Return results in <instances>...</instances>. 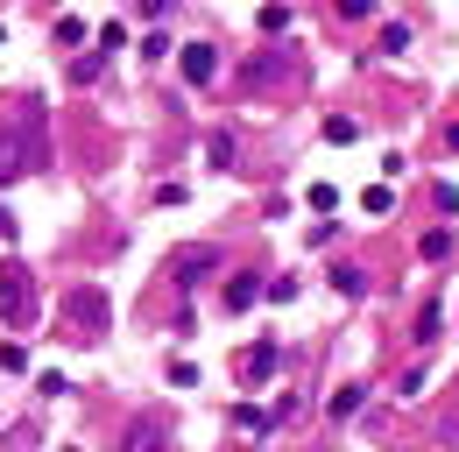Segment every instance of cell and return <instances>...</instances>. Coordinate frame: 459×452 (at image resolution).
<instances>
[{"label":"cell","instance_id":"20","mask_svg":"<svg viewBox=\"0 0 459 452\" xmlns=\"http://www.w3.org/2000/svg\"><path fill=\"white\" fill-rule=\"evenodd\" d=\"M325 7H333L340 22H368V14H375V0H325Z\"/></svg>","mask_w":459,"mask_h":452},{"label":"cell","instance_id":"4","mask_svg":"<svg viewBox=\"0 0 459 452\" xmlns=\"http://www.w3.org/2000/svg\"><path fill=\"white\" fill-rule=\"evenodd\" d=\"M114 452H177V431L163 410H142V417H127V431H120Z\"/></svg>","mask_w":459,"mask_h":452},{"label":"cell","instance_id":"26","mask_svg":"<svg viewBox=\"0 0 459 452\" xmlns=\"http://www.w3.org/2000/svg\"><path fill=\"white\" fill-rule=\"evenodd\" d=\"M0 43H7V29H0Z\"/></svg>","mask_w":459,"mask_h":452},{"label":"cell","instance_id":"14","mask_svg":"<svg viewBox=\"0 0 459 452\" xmlns=\"http://www.w3.org/2000/svg\"><path fill=\"white\" fill-rule=\"evenodd\" d=\"M389 205H396V191H389V184H368V191H360V213H368V220H382Z\"/></svg>","mask_w":459,"mask_h":452},{"label":"cell","instance_id":"16","mask_svg":"<svg viewBox=\"0 0 459 452\" xmlns=\"http://www.w3.org/2000/svg\"><path fill=\"white\" fill-rule=\"evenodd\" d=\"M353 135H360V120H353V113H333V120H325V142H333V149H346Z\"/></svg>","mask_w":459,"mask_h":452},{"label":"cell","instance_id":"5","mask_svg":"<svg viewBox=\"0 0 459 452\" xmlns=\"http://www.w3.org/2000/svg\"><path fill=\"white\" fill-rule=\"evenodd\" d=\"M64 318H71L78 333H107V326H114V304H107L100 282H78V290L64 297Z\"/></svg>","mask_w":459,"mask_h":452},{"label":"cell","instance_id":"25","mask_svg":"<svg viewBox=\"0 0 459 452\" xmlns=\"http://www.w3.org/2000/svg\"><path fill=\"white\" fill-rule=\"evenodd\" d=\"M446 149H453V156H459V120H453V127H446Z\"/></svg>","mask_w":459,"mask_h":452},{"label":"cell","instance_id":"24","mask_svg":"<svg viewBox=\"0 0 459 452\" xmlns=\"http://www.w3.org/2000/svg\"><path fill=\"white\" fill-rule=\"evenodd\" d=\"M14 233H22V226H14V213L0 205V240H14Z\"/></svg>","mask_w":459,"mask_h":452},{"label":"cell","instance_id":"10","mask_svg":"<svg viewBox=\"0 0 459 452\" xmlns=\"http://www.w3.org/2000/svg\"><path fill=\"white\" fill-rule=\"evenodd\" d=\"M368 269H360V262H333V290H340V297H368Z\"/></svg>","mask_w":459,"mask_h":452},{"label":"cell","instance_id":"11","mask_svg":"<svg viewBox=\"0 0 459 452\" xmlns=\"http://www.w3.org/2000/svg\"><path fill=\"white\" fill-rule=\"evenodd\" d=\"M360 403H368V382H346L340 396H325V417H360Z\"/></svg>","mask_w":459,"mask_h":452},{"label":"cell","instance_id":"15","mask_svg":"<svg viewBox=\"0 0 459 452\" xmlns=\"http://www.w3.org/2000/svg\"><path fill=\"white\" fill-rule=\"evenodd\" d=\"M417 255H424V262H446V255H453V226H438V233H424V240H417Z\"/></svg>","mask_w":459,"mask_h":452},{"label":"cell","instance_id":"21","mask_svg":"<svg viewBox=\"0 0 459 452\" xmlns=\"http://www.w3.org/2000/svg\"><path fill=\"white\" fill-rule=\"evenodd\" d=\"M262 29H269V36H283V29H290V7H283V0H269V7H262Z\"/></svg>","mask_w":459,"mask_h":452},{"label":"cell","instance_id":"2","mask_svg":"<svg viewBox=\"0 0 459 452\" xmlns=\"http://www.w3.org/2000/svg\"><path fill=\"white\" fill-rule=\"evenodd\" d=\"M43 318V290L29 276V262H0V326L7 333H29Z\"/></svg>","mask_w":459,"mask_h":452},{"label":"cell","instance_id":"8","mask_svg":"<svg viewBox=\"0 0 459 452\" xmlns=\"http://www.w3.org/2000/svg\"><path fill=\"white\" fill-rule=\"evenodd\" d=\"M262 282H269V276H255V269H240V276L227 282V297H220V304H227V311H255V304H262Z\"/></svg>","mask_w":459,"mask_h":452},{"label":"cell","instance_id":"22","mask_svg":"<svg viewBox=\"0 0 459 452\" xmlns=\"http://www.w3.org/2000/svg\"><path fill=\"white\" fill-rule=\"evenodd\" d=\"M262 297H269V304H290V297H297V276H276V282H262Z\"/></svg>","mask_w":459,"mask_h":452},{"label":"cell","instance_id":"19","mask_svg":"<svg viewBox=\"0 0 459 452\" xmlns=\"http://www.w3.org/2000/svg\"><path fill=\"white\" fill-rule=\"evenodd\" d=\"M304 205H311V213H340V191H333V184H311Z\"/></svg>","mask_w":459,"mask_h":452},{"label":"cell","instance_id":"23","mask_svg":"<svg viewBox=\"0 0 459 452\" xmlns=\"http://www.w3.org/2000/svg\"><path fill=\"white\" fill-rule=\"evenodd\" d=\"M177 0H134V14H142V22H156V14H170Z\"/></svg>","mask_w":459,"mask_h":452},{"label":"cell","instance_id":"9","mask_svg":"<svg viewBox=\"0 0 459 452\" xmlns=\"http://www.w3.org/2000/svg\"><path fill=\"white\" fill-rule=\"evenodd\" d=\"M205 163H212V170H233V163H240V142H233L227 127H212V135H205Z\"/></svg>","mask_w":459,"mask_h":452},{"label":"cell","instance_id":"7","mask_svg":"<svg viewBox=\"0 0 459 452\" xmlns=\"http://www.w3.org/2000/svg\"><path fill=\"white\" fill-rule=\"evenodd\" d=\"M276 368H283V346H276V339H262V346L240 353V382H269Z\"/></svg>","mask_w":459,"mask_h":452},{"label":"cell","instance_id":"6","mask_svg":"<svg viewBox=\"0 0 459 452\" xmlns=\"http://www.w3.org/2000/svg\"><path fill=\"white\" fill-rule=\"evenodd\" d=\"M177 71H184L191 92H205V85L220 78V43H184V50H177Z\"/></svg>","mask_w":459,"mask_h":452},{"label":"cell","instance_id":"3","mask_svg":"<svg viewBox=\"0 0 459 452\" xmlns=\"http://www.w3.org/2000/svg\"><path fill=\"white\" fill-rule=\"evenodd\" d=\"M212 276H220V248H177V255H170V290H177V297L205 290Z\"/></svg>","mask_w":459,"mask_h":452},{"label":"cell","instance_id":"17","mask_svg":"<svg viewBox=\"0 0 459 452\" xmlns=\"http://www.w3.org/2000/svg\"><path fill=\"white\" fill-rule=\"evenodd\" d=\"M233 424H240V431H276L269 410H255V403H233Z\"/></svg>","mask_w":459,"mask_h":452},{"label":"cell","instance_id":"1","mask_svg":"<svg viewBox=\"0 0 459 452\" xmlns=\"http://www.w3.org/2000/svg\"><path fill=\"white\" fill-rule=\"evenodd\" d=\"M36 170H43V107L14 100L0 113V191L22 184V177H36Z\"/></svg>","mask_w":459,"mask_h":452},{"label":"cell","instance_id":"18","mask_svg":"<svg viewBox=\"0 0 459 452\" xmlns=\"http://www.w3.org/2000/svg\"><path fill=\"white\" fill-rule=\"evenodd\" d=\"M438 326H446V311H438V304H424V311H417V346H431Z\"/></svg>","mask_w":459,"mask_h":452},{"label":"cell","instance_id":"13","mask_svg":"<svg viewBox=\"0 0 459 452\" xmlns=\"http://www.w3.org/2000/svg\"><path fill=\"white\" fill-rule=\"evenodd\" d=\"M107 71V50H85V56H71V85H92Z\"/></svg>","mask_w":459,"mask_h":452},{"label":"cell","instance_id":"12","mask_svg":"<svg viewBox=\"0 0 459 452\" xmlns=\"http://www.w3.org/2000/svg\"><path fill=\"white\" fill-rule=\"evenodd\" d=\"M410 50V22H382V36H375V56H403Z\"/></svg>","mask_w":459,"mask_h":452}]
</instances>
